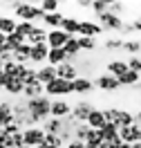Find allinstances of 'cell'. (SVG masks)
I'll return each instance as SVG.
<instances>
[{
	"label": "cell",
	"mask_w": 141,
	"mask_h": 148,
	"mask_svg": "<svg viewBox=\"0 0 141 148\" xmlns=\"http://www.w3.org/2000/svg\"><path fill=\"white\" fill-rule=\"evenodd\" d=\"M63 18H65V14H63V11H56V14H45L43 25L47 27V32H52V29H61Z\"/></svg>",
	"instance_id": "d6986e66"
},
{
	"label": "cell",
	"mask_w": 141,
	"mask_h": 148,
	"mask_svg": "<svg viewBox=\"0 0 141 148\" xmlns=\"http://www.w3.org/2000/svg\"><path fill=\"white\" fill-rule=\"evenodd\" d=\"M22 43H25V38H20L16 32H14V34H9V36L5 38V45H7V49H9V52H16V49H18Z\"/></svg>",
	"instance_id": "1f68e13d"
},
{
	"label": "cell",
	"mask_w": 141,
	"mask_h": 148,
	"mask_svg": "<svg viewBox=\"0 0 141 148\" xmlns=\"http://www.w3.org/2000/svg\"><path fill=\"white\" fill-rule=\"evenodd\" d=\"M139 81H141V74L130 72V70L123 74V76H119V85H121V88H137Z\"/></svg>",
	"instance_id": "d4e9b609"
},
{
	"label": "cell",
	"mask_w": 141,
	"mask_h": 148,
	"mask_svg": "<svg viewBox=\"0 0 141 148\" xmlns=\"http://www.w3.org/2000/svg\"><path fill=\"white\" fill-rule=\"evenodd\" d=\"M114 148H130V144H123V141H121V144H116Z\"/></svg>",
	"instance_id": "7dc6e473"
},
{
	"label": "cell",
	"mask_w": 141,
	"mask_h": 148,
	"mask_svg": "<svg viewBox=\"0 0 141 148\" xmlns=\"http://www.w3.org/2000/svg\"><path fill=\"white\" fill-rule=\"evenodd\" d=\"M45 40H47V29H43L40 25H34V29H31V32L27 34V38H25V43L31 45V47L34 45H43Z\"/></svg>",
	"instance_id": "2e32d148"
},
{
	"label": "cell",
	"mask_w": 141,
	"mask_h": 148,
	"mask_svg": "<svg viewBox=\"0 0 141 148\" xmlns=\"http://www.w3.org/2000/svg\"><path fill=\"white\" fill-rule=\"evenodd\" d=\"M123 9H128V2H108V11L110 14H114V16H119L121 18V14H123Z\"/></svg>",
	"instance_id": "e575fe53"
},
{
	"label": "cell",
	"mask_w": 141,
	"mask_h": 148,
	"mask_svg": "<svg viewBox=\"0 0 141 148\" xmlns=\"http://www.w3.org/2000/svg\"><path fill=\"white\" fill-rule=\"evenodd\" d=\"M139 141H141V139H139Z\"/></svg>",
	"instance_id": "9f6ffc18"
},
{
	"label": "cell",
	"mask_w": 141,
	"mask_h": 148,
	"mask_svg": "<svg viewBox=\"0 0 141 148\" xmlns=\"http://www.w3.org/2000/svg\"><path fill=\"white\" fill-rule=\"evenodd\" d=\"M90 11H92L94 16H101V14L108 11V2L105 0H94L92 5H90Z\"/></svg>",
	"instance_id": "d590c367"
},
{
	"label": "cell",
	"mask_w": 141,
	"mask_h": 148,
	"mask_svg": "<svg viewBox=\"0 0 141 148\" xmlns=\"http://www.w3.org/2000/svg\"><path fill=\"white\" fill-rule=\"evenodd\" d=\"M63 148H85V144H83V141H76V139H72V141L63 144Z\"/></svg>",
	"instance_id": "b9f144b4"
},
{
	"label": "cell",
	"mask_w": 141,
	"mask_h": 148,
	"mask_svg": "<svg viewBox=\"0 0 141 148\" xmlns=\"http://www.w3.org/2000/svg\"><path fill=\"white\" fill-rule=\"evenodd\" d=\"M36 79L40 85H47L52 83L54 79H56V67H52V65H40V67H36Z\"/></svg>",
	"instance_id": "9a60e30c"
},
{
	"label": "cell",
	"mask_w": 141,
	"mask_h": 148,
	"mask_svg": "<svg viewBox=\"0 0 141 148\" xmlns=\"http://www.w3.org/2000/svg\"><path fill=\"white\" fill-rule=\"evenodd\" d=\"M5 38H7L5 34H0V45H5Z\"/></svg>",
	"instance_id": "681fc988"
},
{
	"label": "cell",
	"mask_w": 141,
	"mask_h": 148,
	"mask_svg": "<svg viewBox=\"0 0 141 148\" xmlns=\"http://www.w3.org/2000/svg\"><path fill=\"white\" fill-rule=\"evenodd\" d=\"M132 123H134V112H130V110H123V108H119L116 126H119V128H123V126H132Z\"/></svg>",
	"instance_id": "f1b7e54d"
},
{
	"label": "cell",
	"mask_w": 141,
	"mask_h": 148,
	"mask_svg": "<svg viewBox=\"0 0 141 148\" xmlns=\"http://www.w3.org/2000/svg\"><path fill=\"white\" fill-rule=\"evenodd\" d=\"M119 139H121L123 144H137L141 139V128L137 123H132V126H123L119 128Z\"/></svg>",
	"instance_id": "8fae6325"
},
{
	"label": "cell",
	"mask_w": 141,
	"mask_h": 148,
	"mask_svg": "<svg viewBox=\"0 0 141 148\" xmlns=\"http://www.w3.org/2000/svg\"><path fill=\"white\" fill-rule=\"evenodd\" d=\"M45 144L52 148H63V141H61L58 135H45Z\"/></svg>",
	"instance_id": "ab89813d"
},
{
	"label": "cell",
	"mask_w": 141,
	"mask_h": 148,
	"mask_svg": "<svg viewBox=\"0 0 141 148\" xmlns=\"http://www.w3.org/2000/svg\"><path fill=\"white\" fill-rule=\"evenodd\" d=\"M87 126L92 130H101L105 126V119H103V112H101V108H94L92 112H90V117H87V121H85Z\"/></svg>",
	"instance_id": "ffe728a7"
},
{
	"label": "cell",
	"mask_w": 141,
	"mask_h": 148,
	"mask_svg": "<svg viewBox=\"0 0 141 148\" xmlns=\"http://www.w3.org/2000/svg\"><path fill=\"white\" fill-rule=\"evenodd\" d=\"M85 148H99V146H94V144H85Z\"/></svg>",
	"instance_id": "f907efd6"
},
{
	"label": "cell",
	"mask_w": 141,
	"mask_h": 148,
	"mask_svg": "<svg viewBox=\"0 0 141 148\" xmlns=\"http://www.w3.org/2000/svg\"><path fill=\"white\" fill-rule=\"evenodd\" d=\"M101 137H103V141L112 144V146L121 144V139H119V128H116L114 123H105L103 128H101Z\"/></svg>",
	"instance_id": "ac0fdd59"
},
{
	"label": "cell",
	"mask_w": 141,
	"mask_h": 148,
	"mask_svg": "<svg viewBox=\"0 0 141 148\" xmlns=\"http://www.w3.org/2000/svg\"><path fill=\"white\" fill-rule=\"evenodd\" d=\"M0 72H2V63H0Z\"/></svg>",
	"instance_id": "f5cc1de1"
},
{
	"label": "cell",
	"mask_w": 141,
	"mask_h": 148,
	"mask_svg": "<svg viewBox=\"0 0 141 148\" xmlns=\"http://www.w3.org/2000/svg\"><path fill=\"white\" fill-rule=\"evenodd\" d=\"M5 130H7L9 135H16V132H22V126H20V123H16V121H11V123H7V126H5Z\"/></svg>",
	"instance_id": "60d3db41"
},
{
	"label": "cell",
	"mask_w": 141,
	"mask_h": 148,
	"mask_svg": "<svg viewBox=\"0 0 141 148\" xmlns=\"http://www.w3.org/2000/svg\"><path fill=\"white\" fill-rule=\"evenodd\" d=\"M72 94H74L72 83L63 81V79H54L52 83L45 85V97H49V99H69Z\"/></svg>",
	"instance_id": "7a4b0ae2"
},
{
	"label": "cell",
	"mask_w": 141,
	"mask_h": 148,
	"mask_svg": "<svg viewBox=\"0 0 141 148\" xmlns=\"http://www.w3.org/2000/svg\"><path fill=\"white\" fill-rule=\"evenodd\" d=\"M125 72H128V65H125L123 58H112V61H108V65H105V74H110L114 79L123 76Z\"/></svg>",
	"instance_id": "4fadbf2b"
},
{
	"label": "cell",
	"mask_w": 141,
	"mask_h": 148,
	"mask_svg": "<svg viewBox=\"0 0 141 148\" xmlns=\"http://www.w3.org/2000/svg\"><path fill=\"white\" fill-rule=\"evenodd\" d=\"M101 141H103V137H101V130H90V137H87V141H85V144L101 146Z\"/></svg>",
	"instance_id": "f35d334b"
},
{
	"label": "cell",
	"mask_w": 141,
	"mask_h": 148,
	"mask_svg": "<svg viewBox=\"0 0 141 148\" xmlns=\"http://www.w3.org/2000/svg\"><path fill=\"white\" fill-rule=\"evenodd\" d=\"M16 23L18 20H14L11 16H0V34H5V36H9L16 32Z\"/></svg>",
	"instance_id": "4316f807"
},
{
	"label": "cell",
	"mask_w": 141,
	"mask_h": 148,
	"mask_svg": "<svg viewBox=\"0 0 141 148\" xmlns=\"http://www.w3.org/2000/svg\"><path fill=\"white\" fill-rule=\"evenodd\" d=\"M103 34V29L99 27L96 20H78V36L83 38H99Z\"/></svg>",
	"instance_id": "ba28073f"
},
{
	"label": "cell",
	"mask_w": 141,
	"mask_h": 148,
	"mask_svg": "<svg viewBox=\"0 0 141 148\" xmlns=\"http://www.w3.org/2000/svg\"><path fill=\"white\" fill-rule=\"evenodd\" d=\"M11 121H14V117H11V101L0 99V128H5Z\"/></svg>",
	"instance_id": "603a6c76"
},
{
	"label": "cell",
	"mask_w": 141,
	"mask_h": 148,
	"mask_svg": "<svg viewBox=\"0 0 141 148\" xmlns=\"http://www.w3.org/2000/svg\"><path fill=\"white\" fill-rule=\"evenodd\" d=\"M61 29L67 36H78V18L76 16H65L63 23H61Z\"/></svg>",
	"instance_id": "44dd1931"
},
{
	"label": "cell",
	"mask_w": 141,
	"mask_h": 148,
	"mask_svg": "<svg viewBox=\"0 0 141 148\" xmlns=\"http://www.w3.org/2000/svg\"><path fill=\"white\" fill-rule=\"evenodd\" d=\"M72 112V103L67 99H52V106H49V117L52 119H65Z\"/></svg>",
	"instance_id": "52a82bcc"
},
{
	"label": "cell",
	"mask_w": 141,
	"mask_h": 148,
	"mask_svg": "<svg viewBox=\"0 0 141 148\" xmlns=\"http://www.w3.org/2000/svg\"><path fill=\"white\" fill-rule=\"evenodd\" d=\"M90 5H92L90 0H78V2H76V7H78V9H90Z\"/></svg>",
	"instance_id": "7bdbcfd3"
},
{
	"label": "cell",
	"mask_w": 141,
	"mask_h": 148,
	"mask_svg": "<svg viewBox=\"0 0 141 148\" xmlns=\"http://www.w3.org/2000/svg\"><path fill=\"white\" fill-rule=\"evenodd\" d=\"M67 34L63 32V29H52V32H47V40L45 45L49 47V49H63V45L67 43Z\"/></svg>",
	"instance_id": "9c48e42d"
},
{
	"label": "cell",
	"mask_w": 141,
	"mask_h": 148,
	"mask_svg": "<svg viewBox=\"0 0 141 148\" xmlns=\"http://www.w3.org/2000/svg\"><path fill=\"white\" fill-rule=\"evenodd\" d=\"M34 29V23H16V34L20 38H27V34Z\"/></svg>",
	"instance_id": "74e56055"
},
{
	"label": "cell",
	"mask_w": 141,
	"mask_h": 148,
	"mask_svg": "<svg viewBox=\"0 0 141 148\" xmlns=\"http://www.w3.org/2000/svg\"><path fill=\"white\" fill-rule=\"evenodd\" d=\"M125 65H128V70H130V72L141 74V56H128Z\"/></svg>",
	"instance_id": "8d00e7d4"
},
{
	"label": "cell",
	"mask_w": 141,
	"mask_h": 148,
	"mask_svg": "<svg viewBox=\"0 0 141 148\" xmlns=\"http://www.w3.org/2000/svg\"><path fill=\"white\" fill-rule=\"evenodd\" d=\"M139 18H141V11H139Z\"/></svg>",
	"instance_id": "11a10c76"
},
{
	"label": "cell",
	"mask_w": 141,
	"mask_h": 148,
	"mask_svg": "<svg viewBox=\"0 0 141 148\" xmlns=\"http://www.w3.org/2000/svg\"><path fill=\"white\" fill-rule=\"evenodd\" d=\"M22 90H25V85H22V81H18V79H7V83L2 88V92L7 94V97H14V99L22 97Z\"/></svg>",
	"instance_id": "e0dca14e"
},
{
	"label": "cell",
	"mask_w": 141,
	"mask_h": 148,
	"mask_svg": "<svg viewBox=\"0 0 141 148\" xmlns=\"http://www.w3.org/2000/svg\"><path fill=\"white\" fill-rule=\"evenodd\" d=\"M5 83H7V76L0 72V92H2V88H5Z\"/></svg>",
	"instance_id": "f6af8a7d"
},
{
	"label": "cell",
	"mask_w": 141,
	"mask_h": 148,
	"mask_svg": "<svg viewBox=\"0 0 141 148\" xmlns=\"http://www.w3.org/2000/svg\"><path fill=\"white\" fill-rule=\"evenodd\" d=\"M121 47H123V38H119V36H110L103 40L105 52H121Z\"/></svg>",
	"instance_id": "83f0119b"
},
{
	"label": "cell",
	"mask_w": 141,
	"mask_h": 148,
	"mask_svg": "<svg viewBox=\"0 0 141 148\" xmlns=\"http://www.w3.org/2000/svg\"><path fill=\"white\" fill-rule=\"evenodd\" d=\"M90 126H87V123H76V128H74V139L76 141H87V137H90Z\"/></svg>",
	"instance_id": "f546056e"
},
{
	"label": "cell",
	"mask_w": 141,
	"mask_h": 148,
	"mask_svg": "<svg viewBox=\"0 0 141 148\" xmlns=\"http://www.w3.org/2000/svg\"><path fill=\"white\" fill-rule=\"evenodd\" d=\"M121 52H125L128 56H139L141 54V40L139 38H128V40H123Z\"/></svg>",
	"instance_id": "484cf974"
},
{
	"label": "cell",
	"mask_w": 141,
	"mask_h": 148,
	"mask_svg": "<svg viewBox=\"0 0 141 148\" xmlns=\"http://www.w3.org/2000/svg\"><path fill=\"white\" fill-rule=\"evenodd\" d=\"M56 79H63V81H76L78 79V70H76L74 63H63L56 67Z\"/></svg>",
	"instance_id": "7c38bea8"
},
{
	"label": "cell",
	"mask_w": 141,
	"mask_h": 148,
	"mask_svg": "<svg viewBox=\"0 0 141 148\" xmlns=\"http://www.w3.org/2000/svg\"><path fill=\"white\" fill-rule=\"evenodd\" d=\"M130 148H141V141H137V144H130Z\"/></svg>",
	"instance_id": "c3c4849f"
},
{
	"label": "cell",
	"mask_w": 141,
	"mask_h": 148,
	"mask_svg": "<svg viewBox=\"0 0 141 148\" xmlns=\"http://www.w3.org/2000/svg\"><path fill=\"white\" fill-rule=\"evenodd\" d=\"M99 148H114V146H112V144H108V141H101V146H99Z\"/></svg>",
	"instance_id": "bcb514c9"
},
{
	"label": "cell",
	"mask_w": 141,
	"mask_h": 148,
	"mask_svg": "<svg viewBox=\"0 0 141 148\" xmlns=\"http://www.w3.org/2000/svg\"><path fill=\"white\" fill-rule=\"evenodd\" d=\"M96 108V103L90 101V99H83V101H76L72 106V112H69V117L76 121V123H85L87 117H90V112Z\"/></svg>",
	"instance_id": "277c9868"
},
{
	"label": "cell",
	"mask_w": 141,
	"mask_h": 148,
	"mask_svg": "<svg viewBox=\"0 0 141 148\" xmlns=\"http://www.w3.org/2000/svg\"><path fill=\"white\" fill-rule=\"evenodd\" d=\"M101 112H103V119H105V123H114V126H116L119 108H101ZM116 128H119V126H116Z\"/></svg>",
	"instance_id": "836d02e7"
},
{
	"label": "cell",
	"mask_w": 141,
	"mask_h": 148,
	"mask_svg": "<svg viewBox=\"0 0 141 148\" xmlns=\"http://www.w3.org/2000/svg\"><path fill=\"white\" fill-rule=\"evenodd\" d=\"M72 90H74L76 97H90L94 92V83L87 76H78L76 81H72Z\"/></svg>",
	"instance_id": "30bf717a"
},
{
	"label": "cell",
	"mask_w": 141,
	"mask_h": 148,
	"mask_svg": "<svg viewBox=\"0 0 141 148\" xmlns=\"http://www.w3.org/2000/svg\"><path fill=\"white\" fill-rule=\"evenodd\" d=\"M78 38V47H81V52H96V38H83V36H76Z\"/></svg>",
	"instance_id": "4dcf8cb0"
},
{
	"label": "cell",
	"mask_w": 141,
	"mask_h": 148,
	"mask_svg": "<svg viewBox=\"0 0 141 148\" xmlns=\"http://www.w3.org/2000/svg\"><path fill=\"white\" fill-rule=\"evenodd\" d=\"M94 83V90H101V92L105 94H112V92H119L121 90V85H119V79H114V76H110V74H96L92 79Z\"/></svg>",
	"instance_id": "3957f363"
},
{
	"label": "cell",
	"mask_w": 141,
	"mask_h": 148,
	"mask_svg": "<svg viewBox=\"0 0 141 148\" xmlns=\"http://www.w3.org/2000/svg\"><path fill=\"white\" fill-rule=\"evenodd\" d=\"M132 29H134V32H141V18H134V20H132Z\"/></svg>",
	"instance_id": "ee69618b"
},
{
	"label": "cell",
	"mask_w": 141,
	"mask_h": 148,
	"mask_svg": "<svg viewBox=\"0 0 141 148\" xmlns=\"http://www.w3.org/2000/svg\"><path fill=\"white\" fill-rule=\"evenodd\" d=\"M137 90H139V92H141V81H139V85H137Z\"/></svg>",
	"instance_id": "816d5d0a"
},
{
	"label": "cell",
	"mask_w": 141,
	"mask_h": 148,
	"mask_svg": "<svg viewBox=\"0 0 141 148\" xmlns=\"http://www.w3.org/2000/svg\"><path fill=\"white\" fill-rule=\"evenodd\" d=\"M43 94H45V85H40L36 81V83L25 85V90H22V99H36V97H43Z\"/></svg>",
	"instance_id": "cb8c5ba5"
},
{
	"label": "cell",
	"mask_w": 141,
	"mask_h": 148,
	"mask_svg": "<svg viewBox=\"0 0 141 148\" xmlns=\"http://www.w3.org/2000/svg\"><path fill=\"white\" fill-rule=\"evenodd\" d=\"M22 144L29 148H38L45 144V132L40 126H31V128H22Z\"/></svg>",
	"instance_id": "5b68a950"
},
{
	"label": "cell",
	"mask_w": 141,
	"mask_h": 148,
	"mask_svg": "<svg viewBox=\"0 0 141 148\" xmlns=\"http://www.w3.org/2000/svg\"><path fill=\"white\" fill-rule=\"evenodd\" d=\"M20 148H29V146H20Z\"/></svg>",
	"instance_id": "db71d44e"
},
{
	"label": "cell",
	"mask_w": 141,
	"mask_h": 148,
	"mask_svg": "<svg viewBox=\"0 0 141 148\" xmlns=\"http://www.w3.org/2000/svg\"><path fill=\"white\" fill-rule=\"evenodd\" d=\"M14 16L18 18V23H34V25L43 23V18H45V14H43V9L38 5L20 2V0H18V5L14 7Z\"/></svg>",
	"instance_id": "6da1fadb"
},
{
	"label": "cell",
	"mask_w": 141,
	"mask_h": 148,
	"mask_svg": "<svg viewBox=\"0 0 141 148\" xmlns=\"http://www.w3.org/2000/svg\"><path fill=\"white\" fill-rule=\"evenodd\" d=\"M67 63V54L63 49H49L47 52V65H52V67H58V65Z\"/></svg>",
	"instance_id": "7402d4cb"
},
{
	"label": "cell",
	"mask_w": 141,
	"mask_h": 148,
	"mask_svg": "<svg viewBox=\"0 0 141 148\" xmlns=\"http://www.w3.org/2000/svg\"><path fill=\"white\" fill-rule=\"evenodd\" d=\"M47 52H49V47L43 43V45H34L31 47V52H29V63L34 65H45L47 63Z\"/></svg>",
	"instance_id": "5bb4252c"
},
{
	"label": "cell",
	"mask_w": 141,
	"mask_h": 148,
	"mask_svg": "<svg viewBox=\"0 0 141 148\" xmlns=\"http://www.w3.org/2000/svg\"><path fill=\"white\" fill-rule=\"evenodd\" d=\"M94 18H96L99 27L103 29V32H121L123 29V18L114 16V14H110V11H105V14H101V16H94Z\"/></svg>",
	"instance_id": "8992f818"
},
{
	"label": "cell",
	"mask_w": 141,
	"mask_h": 148,
	"mask_svg": "<svg viewBox=\"0 0 141 148\" xmlns=\"http://www.w3.org/2000/svg\"><path fill=\"white\" fill-rule=\"evenodd\" d=\"M38 7L43 9V14H56V11H61V2L58 0H43Z\"/></svg>",
	"instance_id": "d6a6232c"
}]
</instances>
